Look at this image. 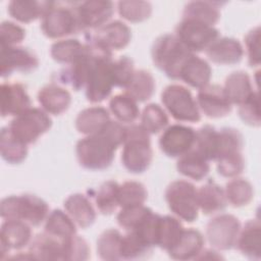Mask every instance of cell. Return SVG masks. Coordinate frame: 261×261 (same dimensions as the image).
<instances>
[{
    "mask_svg": "<svg viewBox=\"0 0 261 261\" xmlns=\"http://www.w3.org/2000/svg\"><path fill=\"white\" fill-rule=\"evenodd\" d=\"M122 234L118 229L108 228L97 240V254L102 260L115 261L120 258V244Z\"/></svg>",
    "mask_w": 261,
    "mask_h": 261,
    "instance_id": "obj_40",
    "label": "cell"
},
{
    "mask_svg": "<svg viewBox=\"0 0 261 261\" xmlns=\"http://www.w3.org/2000/svg\"><path fill=\"white\" fill-rule=\"evenodd\" d=\"M244 139L242 134L233 127H222L218 129V145L216 160L224 155L242 152ZM215 160V161H216Z\"/></svg>",
    "mask_w": 261,
    "mask_h": 261,
    "instance_id": "obj_46",
    "label": "cell"
},
{
    "mask_svg": "<svg viewBox=\"0 0 261 261\" xmlns=\"http://www.w3.org/2000/svg\"><path fill=\"white\" fill-rule=\"evenodd\" d=\"M126 126L117 120L110 121L97 134L86 136L75 146L76 159L88 170H104L115 157L116 150L123 144Z\"/></svg>",
    "mask_w": 261,
    "mask_h": 261,
    "instance_id": "obj_1",
    "label": "cell"
},
{
    "mask_svg": "<svg viewBox=\"0 0 261 261\" xmlns=\"http://www.w3.org/2000/svg\"><path fill=\"white\" fill-rule=\"evenodd\" d=\"M110 71L113 86L125 89L136 71L134 61L127 56H121L112 61Z\"/></svg>",
    "mask_w": 261,
    "mask_h": 261,
    "instance_id": "obj_49",
    "label": "cell"
},
{
    "mask_svg": "<svg viewBox=\"0 0 261 261\" xmlns=\"http://www.w3.org/2000/svg\"><path fill=\"white\" fill-rule=\"evenodd\" d=\"M155 88V79L152 73L145 69H138L125 88V93L135 101L142 103L152 98Z\"/></svg>",
    "mask_w": 261,
    "mask_h": 261,
    "instance_id": "obj_32",
    "label": "cell"
},
{
    "mask_svg": "<svg viewBox=\"0 0 261 261\" xmlns=\"http://www.w3.org/2000/svg\"><path fill=\"white\" fill-rule=\"evenodd\" d=\"M210 61L220 65H232L239 63L244 56V47L234 38L222 37L216 39L206 50Z\"/></svg>",
    "mask_w": 261,
    "mask_h": 261,
    "instance_id": "obj_18",
    "label": "cell"
},
{
    "mask_svg": "<svg viewBox=\"0 0 261 261\" xmlns=\"http://www.w3.org/2000/svg\"><path fill=\"white\" fill-rule=\"evenodd\" d=\"M198 205L199 210L205 215L223 211L227 205L224 189L212 179L207 180L198 190Z\"/></svg>",
    "mask_w": 261,
    "mask_h": 261,
    "instance_id": "obj_26",
    "label": "cell"
},
{
    "mask_svg": "<svg viewBox=\"0 0 261 261\" xmlns=\"http://www.w3.org/2000/svg\"><path fill=\"white\" fill-rule=\"evenodd\" d=\"M211 75L212 69L209 63L195 53H192L181 66L178 80L192 88L200 90L209 85Z\"/></svg>",
    "mask_w": 261,
    "mask_h": 261,
    "instance_id": "obj_20",
    "label": "cell"
},
{
    "mask_svg": "<svg viewBox=\"0 0 261 261\" xmlns=\"http://www.w3.org/2000/svg\"><path fill=\"white\" fill-rule=\"evenodd\" d=\"M109 110L121 123L132 124L141 115L138 102L126 93L113 96L109 101Z\"/></svg>",
    "mask_w": 261,
    "mask_h": 261,
    "instance_id": "obj_36",
    "label": "cell"
},
{
    "mask_svg": "<svg viewBox=\"0 0 261 261\" xmlns=\"http://www.w3.org/2000/svg\"><path fill=\"white\" fill-rule=\"evenodd\" d=\"M225 198L228 204L233 207L249 205L254 199V188L246 178L233 177L224 188Z\"/></svg>",
    "mask_w": 261,
    "mask_h": 261,
    "instance_id": "obj_37",
    "label": "cell"
},
{
    "mask_svg": "<svg viewBox=\"0 0 261 261\" xmlns=\"http://www.w3.org/2000/svg\"><path fill=\"white\" fill-rule=\"evenodd\" d=\"M112 56H103L95 59L85 87L87 100L91 103H100L112 93L113 82L111 77Z\"/></svg>",
    "mask_w": 261,
    "mask_h": 261,
    "instance_id": "obj_11",
    "label": "cell"
},
{
    "mask_svg": "<svg viewBox=\"0 0 261 261\" xmlns=\"http://www.w3.org/2000/svg\"><path fill=\"white\" fill-rule=\"evenodd\" d=\"M241 222L232 214L222 213L211 218L206 225V238L213 249L231 250L236 247Z\"/></svg>",
    "mask_w": 261,
    "mask_h": 261,
    "instance_id": "obj_10",
    "label": "cell"
},
{
    "mask_svg": "<svg viewBox=\"0 0 261 261\" xmlns=\"http://www.w3.org/2000/svg\"><path fill=\"white\" fill-rule=\"evenodd\" d=\"M210 161L202 156L198 151L192 148L189 152L177 159V171L193 180L200 181L204 179L210 171Z\"/></svg>",
    "mask_w": 261,
    "mask_h": 261,
    "instance_id": "obj_29",
    "label": "cell"
},
{
    "mask_svg": "<svg viewBox=\"0 0 261 261\" xmlns=\"http://www.w3.org/2000/svg\"><path fill=\"white\" fill-rule=\"evenodd\" d=\"M239 116L244 123L251 126H259L261 123L260 118V103L259 93L256 90L245 102L239 105Z\"/></svg>",
    "mask_w": 261,
    "mask_h": 261,
    "instance_id": "obj_51",
    "label": "cell"
},
{
    "mask_svg": "<svg viewBox=\"0 0 261 261\" xmlns=\"http://www.w3.org/2000/svg\"><path fill=\"white\" fill-rule=\"evenodd\" d=\"M29 254L35 260H63L62 240L46 231L38 233L29 245Z\"/></svg>",
    "mask_w": 261,
    "mask_h": 261,
    "instance_id": "obj_25",
    "label": "cell"
},
{
    "mask_svg": "<svg viewBox=\"0 0 261 261\" xmlns=\"http://www.w3.org/2000/svg\"><path fill=\"white\" fill-rule=\"evenodd\" d=\"M184 229L185 227L180 222V219L177 217L170 215L160 216L156 247H159L166 252L169 251L176 245L184 232Z\"/></svg>",
    "mask_w": 261,
    "mask_h": 261,
    "instance_id": "obj_31",
    "label": "cell"
},
{
    "mask_svg": "<svg viewBox=\"0 0 261 261\" xmlns=\"http://www.w3.org/2000/svg\"><path fill=\"white\" fill-rule=\"evenodd\" d=\"M79 2L49 1L41 18V30L49 39H61L84 31L77 14Z\"/></svg>",
    "mask_w": 261,
    "mask_h": 261,
    "instance_id": "obj_2",
    "label": "cell"
},
{
    "mask_svg": "<svg viewBox=\"0 0 261 261\" xmlns=\"http://www.w3.org/2000/svg\"><path fill=\"white\" fill-rule=\"evenodd\" d=\"M122 146L121 163L123 167L135 174L147 171L153 160V149L150 135L141 124L132 123L126 126Z\"/></svg>",
    "mask_w": 261,
    "mask_h": 261,
    "instance_id": "obj_3",
    "label": "cell"
},
{
    "mask_svg": "<svg viewBox=\"0 0 261 261\" xmlns=\"http://www.w3.org/2000/svg\"><path fill=\"white\" fill-rule=\"evenodd\" d=\"M216 162L218 173L226 178L237 177L245 169V159L242 152L221 156Z\"/></svg>",
    "mask_w": 261,
    "mask_h": 261,
    "instance_id": "obj_50",
    "label": "cell"
},
{
    "mask_svg": "<svg viewBox=\"0 0 261 261\" xmlns=\"http://www.w3.org/2000/svg\"><path fill=\"white\" fill-rule=\"evenodd\" d=\"M38 102L41 108L48 114L60 115L65 112L71 103V95L65 89L56 84H49L38 92Z\"/></svg>",
    "mask_w": 261,
    "mask_h": 261,
    "instance_id": "obj_21",
    "label": "cell"
},
{
    "mask_svg": "<svg viewBox=\"0 0 261 261\" xmlns=\"http://www.w3.org/2000/svg\"><path fill=\"white\" fill-rule=\"evenodd\" d=\"M39 65L37 55L30 49L19 46L0 47V72L2 77H8L13 72L28 73Z\"/></svg>",
    "mask_w": 261,
    "mask_h": 261,
    "instance_id": "obj_13",
    "label": "cell"
},
{
    "mask_svg": "<svg viewBox=\"0 0 261 261\" xmlns=\"http://www.w3.org/2000/svg\"><path fill=\"white\" fill-rule=\"evenodd\" d=\"M119 184L115 180L103 182L95 194V204L98 211L104 215L112 214L118 206Z\"/></svg>",
    "mask_w": 261,
    "mask_h": 261,
    "instance_id": "obj_43",
    "label": "cell"
},
{
    "mask_svg": "<svg viewBox=\"0 0 261 261\" xmlns=\"http://www.w3.org/2000/svg\"><path fill=\"white\" fill-rule=\"evenodd\" d=\"M63 260L85 261L90 258V247L88 242L81 236L74 234L62 240Z\"/></svg>",
    "mask_w": 261,
    "mask_h": 261,
    "instance_id": "obj_48",
    "label": "cell"
},
{
    "mask_svg": "<svg viewBox=\"0 0 261 261\" xmlns=\"http://www.w3.org/2000/svg\"><path fill=\"white\" fill-rule=\"evenodd\" d=\"M2 117L16 116L32 107L27 88L20 83H3L0 86Z\"/></svg>",
    "mask_w": 261,
    "mask_h": 261,
    "instance_id": "obj_17",
    "label": "cell"
},
{
    "mask_svg": "<svg viewBox=\"0 0 261 261\" xmlns=\"http://www.w3.org/2000/svg\"><path fill=\"white\" fill-rule=\"evenodd\" d=\"M110 121V115L102 106H92L83 109L75 118V128L79 133L90 136L100 132Z\"/></svg>",
    "mask_w": 261,
    "mask_h": 261,
    "instance_id": "obj_28",
    "label": "cell"
},
{
    "mask_svg": "<svg viewBox=\"0 0 261 261\" xmlns=\"http://www.w3.org/2000/svg\"><path fill=\"white\" fill-rule=\"evenodd\" d=\"M222 88L231 105L238 106L245 102L256 91L250 75L243 70L233 71L227 75Z\"/></svg>",
    "mask_w": 261,
    "mask_h": 261,
    "instance_id": "obj_27",
    "label": "cell"
},
{
    "mask_svg": "<svg viewBox=\"0 0 261 261\" xmlns=\"http://www.w3.org/2000/svg\"><path fill=\"white\" fill-rule=\"evenodd\" d=\"M44 231L59 240H64L76 234V224L66 212L54 209L45 220Z\"/></svg>",
    "mask_w": 261,
    "mask_h": 261,
    "instance_id": "obj_35",
    "label": "cell"
},
{
    "mask_svg": "<svg viewBox=\"0 0 261 261\" xmlns=\"http://www.w3.org/2000/svg\"><path fill=\"white\" fill-rule=\"evenodd\" d=\"M52 126V120L42 108L31 107L13 117L7 125L11 134L28 146L35 144Z\"/></svg>",
    "mask_w": 261,
    "mask_h": 261,
    "instance_id": "obj_8",
    "label": "cell"
},
{
    "mask_svg": "<svg viewBox=\"0 0 261 261\" xmlns=\"http://www.w3.org/2000/svg\"><path fill=\"white\" fill-rule=\"evenodd\" d=\"M191 54L192 52L172 34L159 36L151 48L154 65L170 80H178L180 68Z\"/></svg>",
    "mask_w": 261,
    "mask_h": 261,
    "instance_id": "obj_5",
    "label": "cell"
},
{
    "mask_svg": "<svg viewBox=\"0 0 261 261\" xmlns=\"http://www.w3.org/2000/svg\"><path fill=\"white\" fill-rule=\"evenodd\" d=\"M49 5V1L36 0H12L8 3V14L22 23H30L42 18Z\"/></svg>",
    "mask_w": 261,
    "mask_h": 261,
    "instance_id": "obj_30",
    "label": "cell"
},
{
    "mask_svg": "<svg viewBox=\"0 0 261 261\" xmlns=\"http://www.w3.org/2000/svg\"><path fill=\"white\" fill-rule=\"evenodd\" d=\"M175 37L192 53L205 51L216 39L219 38V31L207 23L181 18L175 28Z\"/></svg>",
    "mask_w": 261,
    "mask_h": 261,
    "instance_id": "obj_9",
    "label": "cell"
},
{
    "mask_svg": "<svg viewBox=\"0 0 261 261\" xmlns=\"http://www.w3.org/2000/svg\"><path fill=\"white\" fill-rule=\"evenodd\" d=\"M236 247L249 259L261 258V224L258 219H250L241 227Z\"/></svg>",
    "mask_w": 261,
    "mask_h": 261,
    "instance_id": "obj_24",
    "label": "cell"
},
{
    "mask_svg": "<svg viewBox=\"0 0 261 261\" xmlns=\"http://www.w3.org/2000/svg\"><path fill=\"white\" fill-rule=\"evenodd\" d=\"M245 47L248 55V63L251 67L259 66L261 61L260 52V27L257 25L250 30L244 38Z\"/></svg>",
    "mask_w": 261,
    "mask_h": 261,
    "instance_id": "obj_53",
    "label": "cell"
},
{
    "mask_svg": "<svg viewBox=\"0 0 261 261\" xmlns=\"http://www.w3.org/2000/svg\"><path fill=\"white\" fill-rule=\"evenodd\" d=\"M65 212L71 217L76 226L87 228L96 220V209L90 199L80 193L68 196L64 201Z\"/></svg>",
    "mask_w": 261,
    "mask_h": 261,
    "instance_id": "obj_22",
    "label": "cell"
},
{
    "mask_svg": "<svg viewBox=\"0 0 261 261\" xmlns=\"http://www.w3.org/2000/svg\"><path fill=\"white\" fill-rule=\"evenodd\" d=\"M148 197L145 186L136 180H126L119 185L118 206L120 208L144 205Z\"/></svg>",
    "mask_w": 261,
    "mask_h": 261,
    "instance_id": "obj_44",
    "label": "cell"
},
{
    "mask_svg": "<svg viewBox=\"0 0 261 261\" xmlns=\"http://www.w3.org/2000/svg\"><path fill=\"white\" fill-rule=\"evenodd\" d=\"M153 247L147 244L134 231H127L121 238L120 258L121 260H136L147 258L152 253Z\"/></svg>",
    "mask_w": 261,
    "mask_h": 261,
    "instance_id": "obj_41",
    "label": "cell"
},
{
    "mask_svg": "<svg viewBox=\"0 0 261 261\" xmlns=\"http://www.w3.org/2000/svg\"><path fill=\"white\" fill-rule=\"evenodd\" d=\"M90 35L112 52L125 48L132 39L130 29L120 20L109 21Z\"/></svg>",
    "mask_w": 261,
    "mask_h": 261,
    "instance_id": "obj_19",
    "label": "cell"
},
{
    "mask_svg": "<svg viewBox=\"0 0 261 261\" xmlns=\"http://www.w3.org/2000/svg\"><path fill=\"white\" fill-rule=\"evenodd\" d=\"M25 37V31L12 21H3L0 27V47L17 46Z\"/></svg>",
    "mask_w": 261,
    "mask_h": 261,
    "instance_id": "obj_52",
    "label": "cell"
},
{
    "mask_svg": "<svg viewBox=\"0 0 261 261\" xmlns=\"http://www.w3.org/2000/svg\"><path fill=\"white\" fill-rule=\"evenodd\" d=\"M165 201L169 210L180 220L194 222L199 215L198 190L182 179L173 180L165 190Z\"/></svg>",
    "mask_w": 261,
    "mask_h": 261,
    "instance_id": "obj_6",
    "label": "cell"
},
{
    "mask_svg": "<svg viewBox=\"0 0 261 261\" xmlns=\"http://www.w3.org/2000/svg\"><path fill=\"white\" fill-rule=\"evenodd\" d=\"M202 259H212V260H219V259H223V257L215 250H210V249H206V250H202L201 253L197 256V258L195 260H202Z\"/></svg>",
    "mask_w": 261,
    "mask_h": 261,
    "instance_id": "obj_54",
    "label": "cell"
},
{
    "mask_svg": "<svg viewBox=\"0 0 261 261\" xmlns=\"http://www.w3.org/2000/svg\"><path fill=\"white\" fill-rule=\"evenodd\" d=\"M161 102L166 111L177 121L198 122L201 112L191 91L178 84H171L161 93Z\"/></svg>",
    "mask_w": 261,
    "mask_h": 261,
    "instance_id": "obj_7",
    "label": "cell"
},
{
    "mask_svg": "<svg viewBox=\"0 0 261 261\" xmlns=\"http://www.w3.org/2000/svg\"><path fill=\"white\" fill-rule=\"evenodd\" d=\"M28 145L15 138L7 126L2 127L0 135V153L7 163L19 164L28 156Z\"/></svg>",
    "mask_w": 261,
    "mask_h": 261,
    "instance_id": "obj_34",
    "label": "cell"
},
{
    "mask_svg": "<svg viewBox=\"0 0 261 261\" xmlns=\"http://www.w3.org/2000/svg\"><path fill=\"white\" fill-rule=\"evenodd\" d=\"M196 130L188 125L175 123L167 126L159 138V148L169 158H179L195 144Z\"/></svg>",
    "mask_w": 261,
    "mask_h": 261,
    "instance_id": "obj_12",
    "label": "cell"
},
{
    "mask_svg": "<svg viewBox=\"0 0 261 261\" xmlns=\"http://www.w3.org/2000/svg\"><path fill=\"white\" fill-rule=\"evenodd\" d=\"M85 43L77 39H62L52 44L51 57L58 63L69 65L85 53Z\"/></svg>",
    "mask_w": 261,
    "mask_h": 261,
    "instance_id": "obj_38",
    "label": "cell"
},
{
    "mask_svg": "<svg viewBox=\"0 0 261 261\" xmlns=\"http://www.w3.org/2000/svg\"><path fill=\"white\" fill-rule=\"evenodd\" d=\"M153 210L145 205L120 208L116 216L118 225L126 231L135 229Z\"/></svg>",
    "mask_w": 261,
    "mask_h": 261,
    "instance_id": "obj_47",
    "label": "cell"
},
{
    "mask_svg": "<svg viewBox=\"0 0 261 261\" xmlns=\"http://www.w3.org/2000/svg\"><path fill=\"white\" fill-rule=\"evenodd\" d=\"M77 14L83 30H97L109 22L114 13V4L105 0L79 2Z\"/></svg>",
    "mask_w": 261,
    "mask_h": 261,
    "instance_id": "obj_16",
    "label": "cell"
},
{
    "mask_svg": "<svg viewBox=\"0 0 261 261\" xmlns=\"http://www.w3.org/2000/svg\"><path fill=\"white\" fill-rule=\"evenodd\" d=\"M219 4L211 1H191L184 8L182 18L195 19L214 27L220 18Z\"/></svg>",
    "mask_w": 261,
    "mask_h": 261,
    "instance_id": "obj_33",
    "label": "cell"
},
{
    "mask_svg": "<svg viewBox=\"0 0 261 261\" xmlns=\"http://www.w3.org/2000/svg\"><path fill=\"white\" fill-rule=\"evenodd\" d=\"M200 112L209 118H221L230 113L232 105L227 99L222 86L207 85L200 89L196 98Z\"/></svg>",
    "mask_w": 261,
    "mask_h": 261,
    "instance_id": "obj_14",
    "label": "cell"
},
{
    "mask_svg": "<svg viewBox=\"0 0 261 261\" xmlns=\"http://www.w3.org/2000/svg\"><path fill=\"white\" fill-rule=\"evenodd\" d=\"M205 239L200 230L195 228H185L176 245L167 251L168 256L174 260H191L204 249Z\"/></svg>",
    "mask_w": 261,
    "mask_h": 261,
    "instance_id": "obj_23",
    "label": "cell"
},
{
    "mask_svg": "<svg viewBox=\"0 0 261 261\" xmlns=\"http://www.w3.org/2000/svg\"><path fill=\"white\" fill-rule=\"evenodd\" d=\"M48 214L47 202L33 194L8 196L0 203V215L4 220H21L31 226H39L46 220Z\"/></svg>",
    "mask_w": 261,
    "mask_h": 261,
    "instance_id": "obj_4",
    "label": "cell"
},
{
    "mask_svg": "<svg viewBox=\"0 0 261 261\" xmlns=\"http://www.w3.org/2000/svg\"><path fill=\"white\" fill-rule=\"evenodd\" d=\"M218 129L210 124H205L196 130L194 149L208 161H215L217 157Z\"/></svg>",
    "mask_w": 261,
    "mask_h": 261,
    "instance_id": "obj_39",
    "label": "cell"
},
{
    "mask_svg": "<svg viewBox=\"0 0 261 261\" xmlns=\"http://www.w3.org/2000/svg\"><path fill=\"white\" fill-rule=\"evenodd\" d=\"M117 11L127 21L142 22L151 16L152 5L148 1H119Z\"/></svg>",
    "mask_w": 261,
    "mask_h": 261,
    "instance_id": "obj_45",
    "label": "cell"
},
{
    "mask_svg": "<svg viewBox=\"0 0 261 261\" xmlns=\"http://www.w3.org/2000/svg\"><path fill=\"white\" fill-rule=\"evenodd\" d=\"M31 225L21 220L7 219L4 220L0 228V258H7L11 250H20L32 241Z\"/></svg>",
    "mask_w": 261,
    "mask_h": 261,
    "instance_id": "obj_15",
    "label": "cell"
},
{
    "mask_svg": "<svg viewBox=\"0 0 261 261\" xmlns=\"http://www.w3.org/2000/svg\"><path fill=\"white\" fill-rule=\"evenodd\" d=\"M169 119L165 110L155 103L146 105L141 114V125L149 135L162 133L168 125Z\"/></svg>",
    "mask_w": 261,
    "mask_h": 261,
    "instance_id": "obj_42",
    "label": "cell"
}]
</instances>
